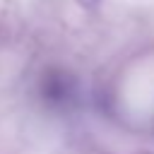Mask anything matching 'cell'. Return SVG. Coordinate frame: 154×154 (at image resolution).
<instances>
[]
</instances>
